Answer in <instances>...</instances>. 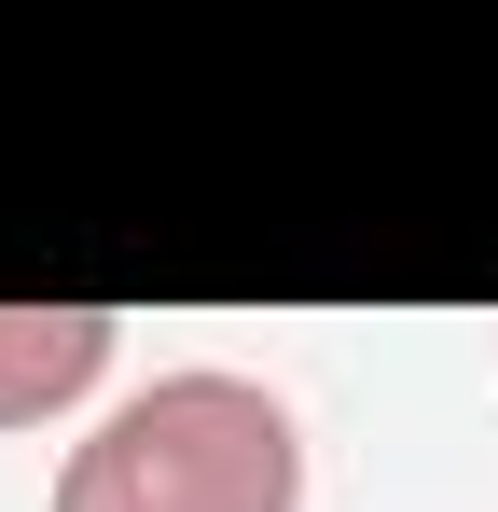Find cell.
I'll list each match as a JSON object with an SVG mask.
<instances>
[{"instance_id":"1","label":"cell","mask_w":498,"mask_h":512,"mask_svg":"<svg viewBox=\"0 0 498 512\" xmlns=\"http://www.w3.org/2000/svg\"><path fill=\"white\" fill-rule=\"evenodd\" d=\"M56 512H305V429L263 374H153L56 457Z\"/></svg>"},{"instance_id":"2","label":"cell","mask_w":498,"mask_h":512,"mask_svg":"<svg viewBox=\"0 0 498 512\" xmlns=\"http://www.w3.org/2000/svg\"><path fill=\"white\" fill-rule=\"evenodd\" d=\"M111 305H0V429H56L111 388Z\"/></svg>"}]
</instances>
